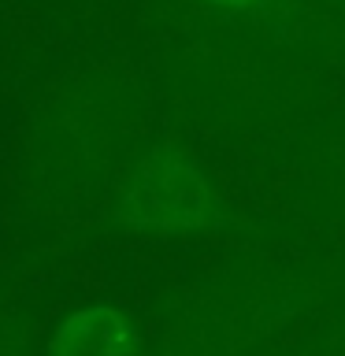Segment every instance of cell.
I'll return each mask as SVG.
<instances>
[{"label":"cell","mask_w":345,"mask_h":356,"mask_svg":"<svg viewBox=\"0 0 345 356\" xmlns=\"http://www.w3.org/2000/svg\"><path fill=\"white\" fill-rule=\"evenodd\" d=\"M134 338L115 312L89 308L63 323L56 334V356H130Z\"/></svg>","instance_id":"obj_2"},{"label":"cell","mask_w":345,"mask_h":356,"mask_svg":"<svg viewBox=\"0 0 345 356\" xmlns=\"http://www.w3.org/2000/svg\"><path fill=\"white\" fill-rule=\"evenodd\" d=\"M204 4H211V8H230V11H238V8H249L252 0H204Z\"/></svg>","instance_id":"obj_3"},{"label":"cell","mask_w":345,"mask_h":356,"mask_svg":"<svg viewBox=\"0 0 345 356\" xmlns=\"http://www.w3.org/2000/svg\"><path fill=\"white\" fill-rule=\"evenodd\" d=\"M127 211L141 222L186 227L204 216V178L182 156H152L127 189Z\"/></svg>","instance_id":"obj_1"}]
</instances>
